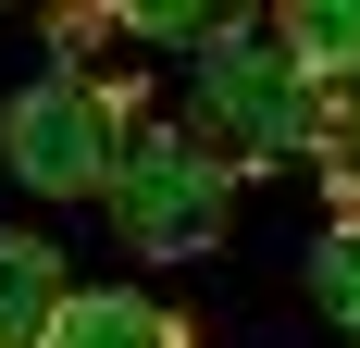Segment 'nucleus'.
Masks as SVG:
<instances>
[{"label": "nucleus", "mask_w": 360, "mask_h": 348, "mask_svg": "<svg viewBox=\"0 0 360 348\" xmlns=\"http://www.w3.org/2000/svg\"><path fill=\"white\" fill-rule=\"evenodd\" d=\"M174 125L212 149L224 174H286V162L323 149V87L298 75V50L274 37V13H249L224 50L186 63V112H174Z\"/></svg>", "instance_id": "f257e3e1"}, {"label": "nucleus", "mask_w": 360, "mask_h": 348, "mask_svg": "<svg viewBox=\"0 0 360 348\" xmlns=\"http://www.w3.org/2000/svg\"><path fill=\"white\" fill-rule=\"evenodd\" d=\"M124 137H137V112H124V87H100L87 63L25 75L13 112H0V162H13V187H37V199H100L112 162H124Z\"/></svg>", "instance_id": "f03ea898"}, {"label": "nucleus", "mask_w": 360, "mask_h": 348, "mask_svg": "<svg viewBox=\"0 0 360 348\" xmlns=\"http://www.w3.org/2000/svg\"><path fill=\"white\" fill-rule=\"evenodd\" d=\"M224 199H236V174L186 137V125H137L124 162H112V187H100L112 237L137 249V261H199L224 237Z\"/></svg>", "instance_id": "7ed1b4c3"}, {"label": "nucleus", "mask_w": 360, "mask_h": 348, "mask_svg": "<svg viewBox=\"0 0 360 348\" xmlns=\"http://www.w3.org/2000/svg\"><path fill=\"white\" fill-rule=\"evenodd\" d=\"M75 311V274H63V249L50 237H0V348H50V323Z\"/></svg>", "instance_id": "20e7f679"}, {"label": "nucleus", "mask_w": 360, "mask_h": 348, "mask_svg": "<svg viewBox=\"0 0 360 348\" xmlns=\"http://www.w3.org/2000/svg\"><path fill=\"white\" fill-rule=\"evenodd\" d=\"M50 348H186V323L149 286H75V311L50 323Z\"/></svg>", "instance_id": "39448f33"}, {"label": "nucleus", "mask_w": 360, "mask_h": 348, "mask_svg": "<svg viewBox=\"0 0 360 348\" xmlns=\"http://www.w3.org/2000/svg\"><path fill=\"white\" fill-rule=\"evenodd\" d=\"M274 37L298 50V75H311L323 100H348V87H360V0H286Z\"/></svg>", "instance_id": "423d86ee"}, {"label": "nucleus", "mask_w": 360, "mask_h": 348, "mask_svg": "<svg viewBox=\"0 0 360 348\" xmlns=\"http://www.w3.org/2000/svg\"><path fill=\"white\" fill-rule=\"evenodd\" d=\"M124 25H137L149 50H186V63H199V50H224L249 13H199V0H124Z\"/></svg>", "instance_id": "0eeeda50"}, {"label": "nucleus", "mask_w": 360, "mask_h": 348, "mask_svg": "<svg viewBox=\"0 0 360 348\" xmlns=\"http://www.w3.org/2000/svg\"><path fill=\"white\" fill-rule=\"evenodd\" d=\"M311 299L360 336V211H335V224H323V249H311Z\"/></svg>", "instance_id": "6e6552de"}, {"label": "nucleus", "mask_w": 360, "mask_h": 348, "mask_svg": "<svg viewBox=\"0 0 360 348\" xmlns=\"http://www.w3.org/2000/svg\"><path fill=\"white\" fill-rule=\"evenodd\" d=\"M311 174H323L335 211H360V87H348V100H323V149H311Z\"/></svg>", "instance_id": "1a4fd4ad"}]
</instances>
